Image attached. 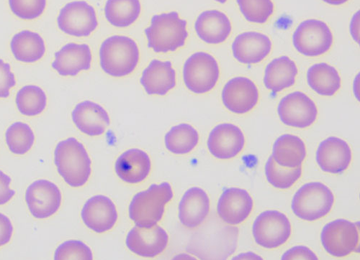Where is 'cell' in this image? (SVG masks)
<instances>
[{
	"label": "cell",
	"instance_id": "6da1fadb",
	"mask_svg": "<svg viewBox=\"0 0 360 260\" xmlns=\"http://www.w3.org/2000/svg\"><path fill=\"white\" fill-rule=\"evenodd\" d=\"M54 163L59 175L71 187L83 186L91 175V159L83 144L74 137L57 144Z\"/></svg>",
	"mask_w": 360,
	"mask_h": 260
},
{
	"label": "cell",
	"instance_id": "7a4b0ae2",
	"mask_svg": "<svg viewBox=\"0 0 360 260\" xmlns=\"http://www.w3.org/2000/svg\"><path fill=\"white\" fill-rule=\"evenodd\" d=\"M187 21L176 12L155 15L144 31L148 47L156 53L174 52L186 45L188 37Z\"/></svg>",
	"mask_w": 360,
	"mask_h": 260
},
{
	"label": "cell",
	"instance_id": "3957f363",
	"mask_svg": "<svg viewBox=\"0 0 360 260\" xmlns=\"http://www.w3.org/2000/svg\"><path fill=\"white\" fill-rule=\"evenodd\" d=\"M139 59L138 45L128 36H111L101 46V68L112 77H124L132 74L139 64Z\"/></svg>",
	"mask_w": 360,
	"mask_h": 260
},
{
	"label": "cell",
	"instance_id": "277c9868",
	"mask_svg": "<svg viewBox=\"0 0 360 260\" xmlns=\"http://www.w3.org/2000/svg\"><path fill=\"white\" fill-rule=\"evenodd\" d=\"M172 198L169 183L153 184L134 196L129 206V217L138 226L153 227L162 220L165 206Z\"/></svg>",
	"mask_w": 360,
	"mask_h": 260
},
{
	"label": "cell",
	"instance_id": "5b68a950",
	"mask_svg": "<svg viewBox=\"0 0 360 260\" xmlns=\"http://www.w3.org/2000/svg\"><path fill=\"white\" fill-rule=\"evenodd\" d=\"M335 204V196L320 182L304 185L295 193L292 201L294 214L304 221H314L327 216Z\"/></svg>",
	"mask_w": 360,
	"mask_h": 260
},
{
	"label": "cell",
	"instance_id": "8992f818",
	"mask_svg": "<svg viewBox=\"0 0 360 260\" xmlns=\"http://www.w3.org/2000/svg\"><path fill=\"white\" fill-rule=\"evenodd\" d=\"M220 77V69L215 57L205 52L191 55L184 67L186 88L197 95L211 92Z\"/></svg>",
	"mask_w": 360,
	"mask_h": 260
},
{
	"label": "cell",
	"instance_id": "52a82bcc",
	"mask_svg": "<svg viewBox=\"0 0 360 260\" xmlns=\"http://www.w3.org/2000/svg\"><path fill=\"white\" fill-rule=\"evenodd\" d=\"M292 227L285 214L276 210L261 213L255 219L252 233L256 243L273 249L285 245L291 235Z\"/></svg>",
	"mask_w": 360,
	"mask_h": 260
},
{
	"label": "cell",
	"instance_id": "ba28073f",
	"mask_svg": "<svg viewBox=\"0 0 360 260\" xmlns=\"http://www.w3.org/2000/svg\"><path fill=\"white\" fill-rule=\"evenodd\" d=\"M331 29L321 20L310 19L302 22L292 36L295 48L301 54L316 57L328 52L333 45Z\"/></svg>",
	"mask_w": 360,
	"mask_h": 260
},
{
	"label": "cell",
	"instance_id": "9c48e42d",
	"mask_svg": "<svg viewBox=\"0 0 360 260\" xmlns=\"http://www.w3.org/2000/svg\"><path fill=\"white\" fill-rule=\"evenodd\" d=\"M57 25L63 33L74 37H88L98 26L96 12L85 1L67 4L57 18Z\"/></svg>",
	"mask_w": 360,
	"mask_h": 260
},
{
	"label": "cell",
	"instance_id": "30bf717a",
	"mask_svg": "<svg viewBox=\"0 0 360 260\" xmlns=\"http://www.w3.org/2000/svg\"><path fill=\"white\" fill-rule=\"evenodd\" d=\"M321 244L325 250L336 257H344L354 252L359 244V235L356 225L340 219L328 223L322 229Z\"/></svg>",
	"mask_w": 360,
	"mask_h": 260
},
{
	"label": "cell",
	"instance_id": "8fae6325",
	"mask_svg": "<svg viewBox=\"0 0 360 260\" xmlns=\"http://www.w3.org/2000/svg\"><path fill=\"white\" fill-rule=\"evenodd\" d=\"M278 113L283 124L300 129L311 127L318 117L315 102L301 92L292 93L283 98L279 103Z\"/></svg>",
	"mask_w": 360,
	"mask_h": 260
},
{
	"label": "cell",
	"instance_id": "7c38bea8",
	"mask_svg": "<svg viewBox=\"0 0 360 260\" xmlns=\"http://www.w3.org/2000/svg\"><path fill=\"white\" fill-rule=\"evenodd\" d=\"M61 191L48 180H38L30 185L25 192V201L32 215L38 219L54 215L62 205Z\"/></svg>",
	"mask_w": 360,
	"mask_h": 260
},
{
	"label": "cell",
	"instance_id": "4fadbf2b",
	"mask_svg": "<svg viewBox=\"0 0 360 260\" xmlns=\"http://www.w3.org/2000/svg\"><path fill=\"white\" fill-rule=\"evenodd\" d=\"M259 95L256 84L244 76L235 77L224 85L222 100L230 111L243 114L252 111L259 102Z\"/></svg>",
	"mask_w": 360,
	"mask_h": 260
},
{
	"label": "cell",
	"instance_id": "5bb4252c",
	"mask_svg": "<svg viewBox=\"0 0 360 260\" xmlns=\"http://www.w3.org/2000/svg\"><path fill=\"white\" fill-rule=\"evenodd\" d=\"M207 149L215 158L229 160L236 157L245 146V137L242 130L231 123L215 127L207 139Z\"/></svg>",
	"mask_w": 360,
	"mask_h": 260
},
{
	"label": "cell",
	"instance_id": "9a60e30c",
	"mask_svg": "<svg viewBox=\"0 0 360 260\" xmlns=\"http://www.w3.org/2000/svg\"><path fill=\"white\" fill-rule=\"evenodd\" d=\"M253 207L254 201L248 191L229 188L224 191L219 200L217 212L224 222L236 226L249 218Z\"/></svg>",
	"mask_w": 360,
	"mask_h": 260
},
{
	"label": "cell",
	"instance_id": "2e32d148",
	"mask_svg": "<svg viewBox=\"0 0 360 260\" xmlns=\"http://www.w3.org/2000/svg\"><path fill=\"white\" fill-rule=\"evenodd\" d=\"M169 237L166 231L160 226L151 228L134 227L127 238V247L134 254L153 258L166 249Z\"/></svg>",
	"mask_w": 360,
	"mask_h": 260
},
{
	"label": "cell",
	"instance_id": "e0dca14e",
	"mask_svg": "<svg viewBox=\"0 0 360 260\" xmlns=\"http://www.w3.org/2000/svg\"><path fill=\"white\" fill-rule=\"evenodd\" d=\"M352 159L348 143L337 137H330L321 142L316 151L320 168L332 175H341L348 169Z\"/></svg>",
	"mask_w": 360,
	"mask_h": 260
},
{
	"label": "cell",
	"instance_id": "ac0fdd59",
	"mask_svg": "<svg viewBox=\"0 0 360 260\" xmlns=\"http://www.w3.org/2000/svg\"><path fill=\"white\" fill-rule=\"evenodd\" d=\"M81 217L89 229L101 234L112 228L118 216L112 200L107 196L98 195L86 200Z\"/></svg>",
	"mask_w": 360,
	"mask_h": 260
},
{
	"label": "cell",
	"instance_id": "d6986e66",
	"mask_svg": "<svg viewBox=\"0 0 360 260\" xmlns=\"http://www.w3.org/2000/svg\"><path fill=\"white\" fill-rule=\"evenodd\" d=\"M92 52L86 44L70 43L55 53L52 68L63 76H75L91 68Z\"/></svg>",
	"mask_w": 360,
	"mask_h": 260
},
{
	"label": "cell",
	"instance_id": "ffe728a7",
	"mask_svg": "<svg viewBox=\"0 0 360 260\" xmlns=\"http://www.w3.org/2000/svg\"><path fill=\"white\" fill-rule=\"evenodd\" d=\"M273 44L268 36L258 32H245L238 35L232 44L235 59L240 63L259 64L271 52Z\"/></svg>",
	"mask_w": 360,
	"mask_h": 260
},
{
	"label": "cell",
	"instance_id": "44dd1931",
	"mask_svg": "<svg viewBox=\"0 0 360 260\" xmlns=\"http://www.w3.org/2000/svg\"><path fill=\"white\" fill-rule=\"evenodd\" d=\"M72 118L79 131L91 137L103 135L110 124L106 110L91 101L78 104L72 111Z\"/></svg>",
	"mask_w": 360,
	"mask_h": 260
},
{
	"label": "cell",
	"instance_id": "7402d4cb",
	"mask_svg": "<svg viewBox=\"0 0 360 260\" xmlns=\"http://www.w3.org/2000/svg\"><path fill=\"white\" fill-rule=\"evenodd\" d=\"M211 204L206 192L199 187L191 188L179 202V219L187 228H196L206 219Z\"/></svg>",
	"mask_w": 360,
	"mask_h": 260
},
{
	"label": "cell",
	"instance_id": "603a6c76",
	"mask_svg": "<svg viewBox=\"0 0 360 260\" xmlns=\"http://www.w3.org/2000/svg\"><path fill=\"white\" fill-rule=\"evenodd\" d=\"M140 82L149 95L165 96L176 85V72L172 64L154 60L142 73Z\"/></svg>",
	"mask_w": 360,
	"mask_h": 260
},
{
	"label": "cell",
	"instance_id": "cb8c5ba5",
	"mask_svg": "<svg viewBox=\"0 0 360 260\" xmlns=\"http://www.w3.org/2000/svg\"><path fill=\"white\" fill-rule=\"evenodd\" d=\"M195 29L198 36L208 44H219L229 37L232 27L227 15L219 11L202 12L197 18Z\"/></svg>",
	"mask_w": 360,
	"mask_h": 260
},
{
	"label": "cell",
	"instance_id": "d4e9b609",
	"mask_svg": "<svg viewBox=\"0 0 360 260\" xmlns=\"http://www.w3.org/2000/svg\"><path fill=\"white\" fill-rule=\"evenodd\" d=\"M151 167V160L146 153L139 149H131L119 156L115 170L117 176L124 182L137 184L148 177Z\"/></svg>",
	"mask_w": 360,
	"mask_h": 260
},
{
	"label": "cell",
	"instance_id": "484cf974",
	"mask_svg": "<svg viewBox=\"0 0 360 260\" xmlns=\"http://www.w3.org/2000/svg\"><path fill=\"white\" fill-rule=\"evenodd\" d=\"M298 70L288 56H281L270 62L264 71V83L274 93H280L295 84Z\"/></svg>",
	"mask_w": 360,
	"mask_h": 260
},
{
	"label": "cell",
	"instance_id": "4316f807",
	"mask_svg": "<svg viewBox=\"0 0 360 260\" xmlns=\"http://www.w3.org/2000/svg\"><path fill=\"white\" fill-rule=\"evenodd\" d=\"M307 155L304 142L296 135H281L274 143L273 157L282 167L292 169L302 166Z\"/></svg>",
	"mask_w": 360,
	"mask_h": 260
},
{
	"label": "cell",
	"instance_id": "83f0119b",
	"mask_svg": "<svg viewBox=\"0 0 360 260\" xmlns=\"http://www.w3.org/2000/svg\"><path fill=\"white\" fill-rule=\"evenodd\" d=\"M11 48L15 59L27 64L39 62L46 53L43 38L31 31H22L15 34L11 42Z\"/></svg>",
	"mask_w": 360,
	"mask_h": 260
},
{
	"label": "cell",
	"instance_id": "f1b7e54d",
	"mask_svg": "<svg viewBox=\"0 0 360 260\" xmlns=\"http://www.w3.org/2000/svg\"><path fill=\"white\" fill-rule=\"evenodd\" d=\"M310 88L318 95L325 97L334 96L341 88L342 80L338 71L326 63L311 67L307 72Z\"/></svg>",
	"mask_w": 360,
	"mask_h": 260
},
{
	"label": "cell",
	"instance_id": "f546056e",
	"mask_svg": "<svg viewBox=\"0 0 360 260\" xmlns=\"http://www.w3.org/2000/svg\"><path fill=\"white\" fill-rule=\"evenodd\" d=\"M141 6L139 0H108L105 6L107 20L117 27H127L139 18Z\"/></svg>",
	"mask_w": 360,
	"mask_h": 260
},
{
	"label": "cell",
	"instance_id": "4dcf8cb0",
	"mask_svg": "<svg viewBox=\"0 0 360 260\" xmlns=\"http://www.w3.org/2000/svg\"><path fill=\"white\" fill-rule=\"evenodd\" d=\"M199 135L189 124H179L171 128L165 135L167 150L176 155H185L193 151L198 146Z\"/></svg>",
	"mask_w": 360,
	"mask_h": 260
},
{
	"label": "cell",
	"instance_id": "1f68e13d",
	"mask_svg": "<svg viewBox=\"0 0 360 260\" xmlns=\"http://www.w3.org/2000/svg\"><path fill=\"white\" fill-rule=\"evenodd\" d=\"M15 102L17 108L22 114L27 117H34L45 110L47 97L39 86L27 85L19 90Z\"/></svg>",
	"mask_w": 360,
	"mask_h": 260
},
{
	"label": "cell",
	"instance_id": "d6a6232c",
	"mask_svg": "<svg viewBox=\"0 0 360 260\" xmlns=\"http://www.w3.org/2000/svg\"><path fill=\"white\" fill-rule=\"evenodd\" d=\"M267 182L276 189L287 190L290 189L302 176V167L286 168L279 165L270 156L264 167Z\"/></svg>",
	"mask_w": 360,
	"mask_h": 260
},
{
	"label": "cell",
	"instance_id": "836d02e7",
	"mask_svg": "<svg viewBox=\"0 0 360 260\" xmlns=\"http://www.w3.org/2000/svg\"><path fill=\"white\" fill-rule=\"evenodd\" d=\"M7 146L15 155L23 156L34 146L35 135L27 124L17 122L11 125L6 132Z\"/></svg>",
	"mask_w": 360,
	"mask_h": 260
},
{
	"label": "cell",
	"instance_id": "e575fe53",
	"mask_svg": "<svg viewBox=\"0 0 360 260\" xmlns=\"http://www.w3.org/2000/svg\"><path fill=\"white\" fill-rule=\"evenodd\" d=\"M240 11L247 20L265 23L274 13L272 0H236Z\"/></svg>",
	"mask_w": 360,
	"mask_h": 260
},
{
	"label": "cell",
	"instance_id": "d590c367",
	"mask_svg": "<svg viewBox=\"0 0 360 260\" xmlns=\"http://www.w3.org/2000/svg\"><path fill=\"white\" fill-rule=\"evenodd\" d=\"M13 13L18 18L32 20L39 18L46 8V0H9Z\"/></svg>",
	"mask_w": 360,
	"mask_h": 260
},
{
	"label": "cell",
	"instance_id": "8d00e7d4",
	"mask_svg": "<svg viewBox=\"0 0 360 260\" xmlns=\"http://www.w3.org/2000/svg\"><path fill=\"white\" fill-rule=\"evenodd\" d=\"M55 260L94 259L93 252L81 241L70 240L60 245L54 253Z\"/></svg>",
	"mask_w": 360,
	"mask_h": 260
},
{
	"label": "cell",
	"instance_id": "74e56055",
	"mask_svg": "<svg viewBox=\"0 0 360 260\" xmlns=\"http://www.w3.org/2000/svg\"><path fill=\"white\" fill-rule=\"evenodd\" d=\"M15 85V77L11 65L0 60V99L8 98L11 95V90Z\"/></svg>",
	"mask_w": 360,
	"mask_h": 260
},
{
	"label": "cell",
	"instance_id": "f35d334b",
	"mask_svg": "<svg viewBox=\"0 0 360 260\" xmlns=\"http://www.w3.org/2000/svg\"><path fill=\"white\" fill-rule=\"evenodd\" d=\"M283 260L290 259H311L317 260L318 256L309 247L305 246H296L286 251L282 256Z\"/></svg>",
	"mask_w": 360,
	"mask_h": 260
},
{
	"label": "cell",
	"instance_id": "ab89813d",
	"mask_svg": "<svg viewBox=\"0 0 360 260\" xmlns=\"http://www.w3.org/2000/svg\"><path fill=\"white\" fill-rule=\"evenodd\" d=\"M11 179L0 170V205H5L13 198L15 191L10 188Z\"/></svg>",
	"mask_w": 360,
	"mask_h": 260
},
{
	"label": "cell",
	"instance_id": "60d3db41",
	"mask_svg": "<svg viewBox=\"0 0 360 260\" xmlns=\"http://www.w3.org/2000/svg\"><path fill=\"white\" fill-rule=\"evenodd\" d=\"M13 234V226L11 219L0 213V247L8 244Z\"/></svg>",
	"mask_w": 360,
	"mask_h": 260
},
{
	"label": "cell",
	"instance_id": "b9f144b4",
	"mask_svg": "<svg viewBox=\"0 0 360 260\" xmlns=\"http://www.w3.org/2000/svg\"><path fill=\"white\" fill-rule=\"evenodd\" d=\"M350 34L355 42L359 44V11L356 13L352 18Z\"/></svg>",
	"mask_w": 360,
	"mask_h": 260
},
{
	"label": "cell",
	"instance_id": "7bdbcfd3",
	"mask_svg": "<svg viewBox=\"0 0 360 260\" xmlns=\"http://www.w3.org/2000/svg\"><path fill=\"white\" fill-rule=\"evenodd\" d=\"M232 259H263L260 256L252 253L246 252L234 256Z\"/></svg>",
	"mask_w": 360,
	"mask_h": 260
},
{
	"label": "cell",
	"instance_id": "ee69618b",
	"mask_svg": "<svg viewBox=\"0 0 360 260\" xmlns=\"http://www.w3.org/2000/svg\"><path fill=\"white\" fill-rule=\"evenodd\" d=\"M322 1L328 5L338 6L346 4L349 0H322Z\"/></svg>",
	"mask_w": 360,
	"mask_h": 260
},
{
	"label": "cell",
	"instance_id": "f6af8a7d",
	"mask_svg": "<svg viewBox=\"0 0 360 260\" xmlns=\"http://www.w3.org/2000/svg\"><path fill=\"white\" fill-rule=\"evenodd\" d=\"M359 74L356 76L355 80L354 81V93L358 100H359Z\"/></svg>",
	"mask_w": 360,
	"mask_h": 260
},
{
	"label": "cell",
	"instance_id": "bcb514c9",
	"mask_svg": "<svg viewBox=\"0 0 360 260\" xmlns=\"http://www.w3.org/2000/svg\"><path fill=\"white\" fill-rule=\"evenodd\" d=\"M216 1L219 4H224L226 3L227 0H216Z\"/></svg>",
	"mask_w": 360,
	"mask_h": 260
}]
</instances>
